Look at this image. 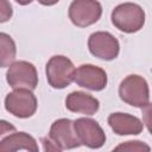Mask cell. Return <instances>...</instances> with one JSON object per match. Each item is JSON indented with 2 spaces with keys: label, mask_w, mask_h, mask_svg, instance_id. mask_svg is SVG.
Masks as SVG:
<instances>
[{
  "label": "cell",
  "mask_w": 152,
  "mask_h": 152,
  "mask_svg": "<svg viewBox=\"0 0 152 152\" xmlns=\"http://www.w3.org/2000/svg\"><path fill=\"white\" fill-rule=\"evenodd\" d=\"M112 24L121 32L135 33L145 24V11L134 2H124L118 5L110 14Z\"/></svg>",
  "instance_id": "1"
},
{
  "label": "cell",
  "mask_w": 152,
  "mask_h": 152,
  "mask_svg": "<svg viewBox=\"0 0 152 152\" xmlns=\"http://www.w3.org/2000/svg\"><path fill=\"white\" fill-rule=\"evenodd\" d=\"M119 96L125 103L129 106L144 108L148 104L150 100L148 83L140 75H128L120 82Z\"/></svg>",
  "instance_id": "2"
},
{
  "label": "cell",
  "mask_w": 152,
  "mask_h": 152,
  "mask_svg": "<svg viewBox=\"0 0 152 152\" xmlns=\"http://www.w3.org/2000/svg\"><path fill=\"white\" fill-rule=\"evenodd\" d=\"M75 66L71 59L63 55L52 56L45 66L48 83L55 89H64L74 82Z\"/></svg>",
  "instance_id": "3"
},
{
  "label": "cell",
  "mask_w": 152,
  "mask_h": 152,
  "mask_svg": "<svg viewBox=\"0 0 152 152\" xmlns=\"http://www.w3.org/2000/svg\"><path fill=\"white\" fill-rule=\"evenodd\" d=\"M37 107V97L28 89H14L5 97L6 110L19 119L31 118L36 113Z\"/></svg>",
  "instance_id": "4"
},
{
  "label": "cell",
  "mask_w": 152,
  "mask_h": 152,
  "mask_svg": "<svg viewBox=\"0 0 152 152\" xmlns=\"http://www.w3.org/2000/svg\"><path fill=\"white\" fill-rule=\"evenodd\" d=\"M6 81L13 89L33 90L38 86V72L31 62L15 61L7 69Z\"/></svg>",
  "instance_id": "5"
},
{
  "label": "cell",
  "mask_w": 152,
  "mask_h": 152,
  "mask_svg": "<svg viewBox=\"0 0 152 152\" xmlns=\"http://www.w3.org/2000/svg\"><path fill=\"white\" fill-rule=\"evenodd\" d=\"M69 19L78 27H87L95 24L102 14V6L94 0H75L69 6Z\"/></svg>",
  "instance_id": "6"
},
{
  "label": "cell",
  "mask_w": 152,
  "mask_h": 152,
  "mask_svg": "<svg viewBox=\"0 0 152 152\" xmlns=\"http://www.w3.org/2000/svg\"><path fill=\"white\" fill-rule=\"evenodd\" d=\"M90 53L102 61H113L119 56V40L107 31H96L88 38Z\"/></svg>",
  "instance_id": "7"
},
{
  "label": "cell",
  "mask_w": 152,
  "mask_h": 152,
  "mask_svg": "<svg viewBox=\"0 0 152 152\" xmlns=\"http://www.w3.org/2000/svg\"><path fill=\"white\" fill-rule=\"evenodd\" d=\"M74 129L80 142L89 148H100L106 142V134L97 121L78 118L74 121Z\"/></svg>",
  "instance_id": "8"
},
{
  "label": "cell",
  "mask_w": 152,
  "mask_h": 152,
  "mask_svg": "<svg viewBox=\"0 0 152 152\" xmlns=\"http://www.w3.org/2000/svg\"><path fill=\"white\" fill-rule=\"evenodd\" d=\"M74 82L82 88L100 91L106 88L108 77L107 72L100 66L94 64H81L75 71Z\"/></svg>",
  "instance_id": "9"
},
{
  "label": "cell",
  "mask_w": 152,
  "mask_h": 152,
  "mask_svg": "<svg viewBox=\"0 0 152 152\" xmlns=\"http://www.w3.org/2000/svg\"><path fill=\"white\" fill-rule=\"evenodd\" d=\"M49 137L62 150H72L82 145L75 133L74 121L70 119L62 118L53 121L49 131Z\"/></svg>",
  "instance_id": "10"
},
{
  "label": "cell",
  "mask_w": 152,
  "mask_h": 152,
  "mask_svg": "<svg viewBox=\"0 0 152 152\" xmlns=\"http://www.w3.org/2000/svg\"><path fill=\"white\" fill-rule=\"evenodd\" d=\"M107 121L109 127L118 135H137L140 134L144 128V124L139 118L121 112L112 113Z\"/></svg>",
  "instance_id": "11"
},
{
  "label": "cell",
  "mask_w": 152,
  "mask_h": 152,
  "mask_svg": "<svg viewBox=\"0 0 152 152\" xmlns=\"http://www.w3.org/2000/svg\"><path fill=\"white\" fill-rule=\"evenodd\" d=\"M65 107L72 113L94 115L100 108V102L96 97L91 96L88 93L72 91L65 99Z\"/></svg>",
  "instance_id": "12"
},
{
  "label": "cell",
  "mask_w": 152,
  "mask_h": 152,
  "mask_svg": "<svg viewBox=\"0 0 152 152\" xmlns=\"http://www.w3.org/2000/svg\"><path fill=\"white\" fill-rule=\"evenodd\" d=\"M25 150L27 152H39L36 139L26 132H15L4 137L0 141V152H18Z\"/></svg>",
  "instance_id": "13"
},
{
  "label": "cell",
  "mask_w": 152,
  "mask_h": 152,
  "mask_svg": "<svg viewBox=\"0 0 152 152\" xmlns=\"http://www.w3.org/2000/svg\"><path fill=\"white\" fill-rule=\"evenodd\" d=\"M0 53H1V66L6 68L14 63L17 48L12 37L5 32L0 33Z\"/></svg>",
  "instance_id": "14"
},
{
  "label": "cell",
  "mask_w": 152,
  "mask_h": 152,
  "mask_svg": "<svg viewBox=\"0 0 152 152\" xmlns=\"http://www.w3.org/2000/svg\"><path fill=\"white\" fill-rule=\"evenodd\" d=\"M112 152H151V147L141 140H129L119 144Z\"/></svg>",
  "instance_id": "15"
},
{
  "label": "cell",
  "mask_w": 152,
  "mask_h": 152,
  "mask_svg": "<svg viewBox=\"0 0 152 152\" xmlns=\"http://www.w3.org/2000/svg\"><path fill=\"white\" fill-rule=\"evenodd\" d=\"M12 13H13V11H12L11 4L2 0L0 2V23H5V21L10 20L12 17Z\"/></svg>",
  "instance_id": "16"
},
{
  "label": "cell",
  "mask_w": 152,
  "mask_h": 152,
  "mask_svg": "<svg viewBox=\"0 0 152 152\" xmlns=\"http://www.w3.org/2000/svg\"><path fill=\"white\" fill-rule=\"evenodd\" d=\"M142 121L152 135V103H148L142 108Z\"/></svg>",
  "instance_id": "17"
},
{
  "label": "cell",
  "mask_w": 152,
  "mask_h": 152,
  "mask_svg": "<svg viewBox=\"0 0 152 152\" xmlns=\"http://www.w3.org/2000/svg\"><path fill=\"white\" fill-rule=\"evenodd\" d=\"M42 141V145H43V148H44V152H62V148L59 146H57L55 142L51 141V139H48V138H42L40 139Z\"/></svg>",
  "instance_id": "18"
}]
</instances>
